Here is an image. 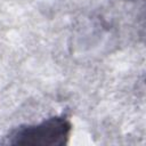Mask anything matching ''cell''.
Wrapping results in <instances>:
<instances>
[{
    "label": "cell",
    "instance_id": "cell-1",
    "mask_svg": "<svg viewBox=\"0 0 146 146\" xmlns=\"http://www.w3.org/2000/svg\"><path fill=\"white\" fill-rule=\"evenodd\" d=\"M72 125L65 116H52L36 124H25L13 129L3 144L29 146H63L67 143Z\"/></svg>",
    "mask_w": 146,
    "mask_h": 146
}]
</instances>
